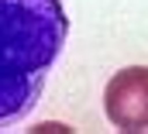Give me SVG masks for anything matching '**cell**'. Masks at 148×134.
<instances>
[{
	"label": "cell",
	"mask_w": 148,
	"mask_h": 134,
	"mask_svg": "<svg viewBox=\"0 0 148 134\" xmlns=\"http://www.w3.org/2000/svg\"><path fill=\"white\" fill-rule=\"evenodd\" d=\"M66 38L62 0H0V131L38 107Z\"/></svg>",
	"instance_id": "cell-1"
},
{
	"label": "cell",
	"mask_w": 148,
	"mask_h": 134,
	"mask_svg": "<svg viewBox=\"0 0 148 134\" xmlns=\"http://www.w3.org/2000/svg\"><path fill=\"white\" fill-rule=\"evenodd\" d=\"M103 110L117 131H148V66H127L114 72L103 90Z\"/></svg>",
	"instance_id": "cell-2"
}]
</instances>
